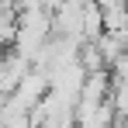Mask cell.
<instances>
[{
    "label": "cell",
    "mask_w": 128,
    "mask_h": 128,
    "mask_svg": "<svg viewBox=\"0 0 128 128\" xmlns=\"http://www.w3.org/2000/svg\"><path fill=\"white\" fill-rule=\"evenodd\" d=\"M59 4H62V0H45V7H48V10H56Z\"/></svg>",
    "instance_id": "cell-1"
}]
</instances>
